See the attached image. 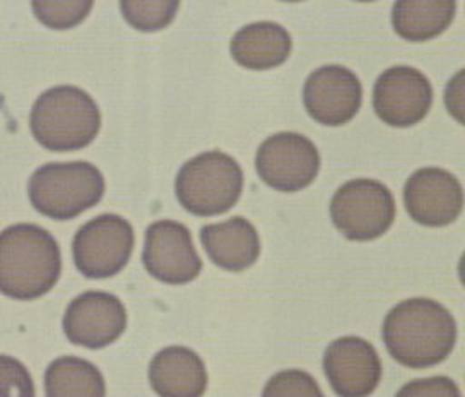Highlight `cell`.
I'll return each mask as SVG.
<instances>
[{
  "label": "cell",
  "mask_w": 465,
  "mask_h": 397,
  "mask_svg": "<svg viewBox=\"0 0 465 397\" xmlns=\"http://www.w3.org/2000/svg\"><path fill=\"white\" fill-rule=\"evenodd\" d=\"M381 336L397 363L416 370L435 367L455 348L457 323L435 300L409 298L387 313Z\"/></svg>",
  "instance_id": "obj_1"
},
{
  "label": "cell",
  "mask_w": 465,
  "mask_h": 397,
  "mask_svg": "<svg viewBox=\"0 0 465 397\" xmlns=\"http://www.w3.org/2000/svg\"><path fill=\"white\" fill-rule=\"evenodd\" d=\"M60 273L62 253L48 230L19 223L0 232V293L19 302L42 298Z\"/></svg>",
  "instance_id": "obj_2"
},
{
  "label": "cell",
  "mask_w": 465,
  "mask_h": 397,
  "mask_svg": "<svg viewBox=\"0 0 465 397\" xmlns=\"http://www.w3.org/2000/svg\"><path fill=\"white\" fill-rule=\"evenodd\" d=\"M29 129L36 143L48 151H79L96 139L102 114L84 89L55 86L36 98L29 114Z\"/></svg>",
  "instance_id": "obj_3"
},
{
  "label": "cell",
  "mask_w": 465,
  "mask_h": 397,
  "mask_svg": "<svg viewBox=\"0 0 465 397\" xmlns=\"http://www.w3.org/2000/svg\"><path fill=\"white\" fill-rule=\"evenodd\" d=\"M28 195L46 218L74 220L102 201L104 177L91 163H46L29 178Z\"/></svg>",
  "instance_id": "obj_4"
},
{
  "label": "cell",
  "mask_w": 465,
  "mask_h": 397,
  "mask_svg": "<svg viewBox=\"0 0 465 397\" xmlns=\"http://www.w3.org/2000/svg\"><path fill=\"white\" fill-rule=\"evenodd\" d=\"M243 192V172L223 151H205L185 163L174 180L178 203L195 216H218L232 209Z\"/></svg>",
  "instance_id": "obj_5"
},
{
  "label": "cell",
  "mask_w": 465,
  "mask_h": 397,
  "mask_svg": "<svg viewBox=\"0 0 465 397\" xmlns=\"http://www.w3.org/2000/svg\"><path fill=\"white\" fill-rule=\"evenodd\" d=\"M331 218L342 235L354 242L377 240L391 230L395 201L387 185L356 178L339 187L331 201Z\"/></svg>",
  "instance_id": "obj_6"
},
{
  "label": "cell",
  "mask_w": 465,
  "mask_h": 397,
  "mask_svg": "<svg viewBox=\"0 0 465 397\" xmlns=\"http://www.w3.org/2000/svg\"><path fill=\"white\" fill-rule=\"evenodd\" d=\"M134 243L129 221L118 214H100L83 224L74 236V264L89 280L112 278L129 264Z\"/></svg>",
  "instance_id": "obj_7"
},
{
  "label": "cell",
  "mask_w": 465,
  "mask_h": 397,
  "mask_svg": "<svg viewBox=\"0 0 465 397\" xmlns=\"http://www.w3.org/2000/svg\"><path fill=\"white\" fill-rule=\"evenodd\" d=\"M255 168L262 182L274 191H303L319 175V149L302 134H274L259 147Z\"/></svg>",
  "instance_id": "obj_8"
},
{
  "label": "cell",
  "mask_w": 465,
  "mask_h": 397,
  "mask_svg": "<svg viewBox=\"0 0 465 397\" xmlns=\"http://www.w3.org/2000/svg\"><path fill=\"white\" fill-rule=\"evenodd\" d=\"M143 263L154 280L166 284H187L203 271L189 228L178 221L161 220L145 230Z\"/></svg>",
  "instance_id": "obj_9"
},
{
  "label": "cell",
  "mask_w": 465,
  "mask_h": 397,
  "mask_svg": "<svg viewBox=\"0 0 465 397\" xmlns=\"http://www.w3.org/2000/svg\"><path fill=\"white\" fill-rule=\"evenodd\" d=\"M433 104L430 79L409 65H395L378 75L373 88V108L391 127H411L428 115Z\"/></svg>",
  "instance_id": "obj_10"
},
{
  "label": "cell",
  "mask_w": 465,
  "mask_h": 397,
  "mask_svg": "<svg viewBox=\"0 0 465 397\" xmlns=\"http://www.w3.org/2000/svg\"><path fill=\"white\" fill-rule=\"evenodd\" d=\"M64 332L75 346L102 350L127 329V310L115 294L86 292L75 296L64 315Z\"/></svg>",
  "instance_id": "obj_11"
},
{
  "label": "cell",
  "mask_w": 465,
  "mask_h": 397,
  "mask_svg": "<svg viewBox=\"0 0 465 397\" xmlns=\"http://www.w3.org/2000/svg\"><path fill=\"white\" fill-rule=\"evenodd\" d=\"M308 115L327 127H339L356 117L363 104L358 75L342 65H323L308 75L303 88Z\"/></svg>",
  "instance_id": "obj_12"
},
{
  "label": "cell",
  "mask_w": 465,
  "mask_h": 397,
  "mask_svg": "<svg viewBox=\"0 0 465 397\" xmlns=\"http://www.w3.org/2000/svg\"><path fill=\"white\" fill-rule=\"evenodd\" d=\"M404 204L411 220L431 228L447 226L462 213V184L443 168H421L407 178Z\"/></svg>",
  "instance_id": "obj_13"
},
{
  "label": "cell",
  "mask_w": 465,
  "mask_h": 397,
  "mask_svg": "<svg viewBox=\"0 0 465 397\" xmlns=\"http://www.w3.org/2000/svg\"><path fill=\"white\" fill-rule=\"evenodd\" d=\"M323 370L339 397H368L381 381V362L375 346L358 336L332 341L323 354Z\"/></svg>",
  "instance_id": "obj_14"
},
{
  "label": "cell",
  "mask_w": 465,
  "mask_h": 397,
  "mask_svg": "<svg viewBox=\"0 0 465 397\" xmlns=\"http://www.w3.org/2000/svg\"><path fill=\"white\" fill-rule=\"evenodd\" d=\"M147 377L160 397H203L209 382L203 358L187 346H168L154 354Z\"/></svg>",
  "instance_id": "obj_15"
},
{
  "label": "cell",
  "mask_w": 465,
  "mask_h": 397,
  "mask_svg": "<svg viewBox=\"0 0 465 397\" xmlns=\"http://www.w3.org/2000/svg\"><path fill=\"white\" fill-rule=\"evenodd\" d=\"M201 242L209 259L232 273L252 267L261 255V236L257 228L242 216L205 224L201 230Z\"/></svg>",
  "instance_id": "obj_16"
},
{
  "label": "cell",
  "mask_w": 465,
  "mask_h": 397,
  "mask_svg": "<svg viewBox=\"0 0 465 397\" xmlns=\"http://www.w3.org/2000/svg\"><path fill=\"white\" fill-rule=\"evenodd\" d=\"M292 40L286 28L277 23L261 21L243 26L232 36V59L252 71H269L290 57Z\"/></svg>",
  "instance_id": "obj_17"
},
{
  "label": "cell",
  "mask_w": 465,
  "mask_h": 397,
  "mask_svg": "<svg viewBox=\"0 0 465 397\" xmlns=\"http://www.w3.org/2000/svg\"><path fill=\"white\" fill-rule=\"evenodd\" d=\"M455 11L450 0H399L393 4V30L407 42H428L450 26Z\"/></svg>",
  "instance_id": "obj_18"
},
{
  "label": "cell",
  "mask_w": 465,
  "mask_h": 397,
  "mask_svg": "<svg viewBox=\"0 0 465 397\" xmlns=\"http://www.w3.org/2000/svg\"><path fill=\"white\" fill-rule=\"evenodd\" d=\"M46 397H106V383L96 365L79 356H60L45 372Z\"/></svg>",
  "instance_id": "obj_19"
},
{
  "label": "cell",
  "mask_w": 465,
  "mask_h": 397,
  "mask_svg": "<svg viewBox=\"0 0 465 397\" xmlns=\"http://www.w3.org/2000/svg\"><path fill=\"white\" fill-rule=\"evenodd\" d=\"M180 9L176 0H124L120 11L135 30L153 33L166 28Z\"/></svg>",
  "instance_id": "obj_20"
},
{
  "label": "cell",
  "mask_w": 465,
  "mask_h": 397,
  "mask_svg": "<svg viewBox=\"0 0 465 397\" xmlns=\"http://www.w3.org/2000/svg\"><path fill=\"white\" fill-rule=\"evenodd\" d=\"M93 2L86 0H36L31 9L36 19L52 30H71L83 23L93 9Z\"/></svg>",
  "instance_id": "obj_21"
},
{
  "label": "cell",
  "mask_w": 465,
  "mask_h": 397,
  "mask_svg": "<svg viewBox=\"0 0 465 397\" xmlns=\"http://www.w3.org/2000/svg\"><path fill=\"white\" fill-rule=\"evenodd\" d=\"M262 397H325L317 381L298 368L277 372L265 383Z\"/></svg>",
  "instance_id": "obj_22"
},
{
  "label": "cell",
  "mask_w": 465,
  "mask_h": 397,
  "mask_svg": "<svg viewBox=\"0 0 465 397\" xmlns=\"http://www.w3.org/2000/svg\"><path fill=\"white\" fill-rule=\"evenodd\" d=\"M0 397H36L28 368L9 354H0Z\"/></svg>",
  "instance_id": "obj_23"
},
{
  "label": "cell",
  "mask_w": 465,
  "mask_h": 397,
  "mask_svg": "<svg viewBox=\"0 0 465 397\" xmlns=\"http://www.w3.org/2000/svg\"><path fill=\"white\" fill-rule=\"evenodd\" d=\"M395 397H462V392L451 379L438 375L407 382Z\"/></svg>",
  "instance_id": "obj_24"
},
{
  "label": "cell",
  "mask_w": 465,
  "mask_h": 397,
  "mask_svg": "<svg viewBox=\"0 0 465 397\" xmlns=\"http://www.w3.org/2000/svg\"><path fill=\"white\" fill-rule=\"evenodd\" d=\"M445 102H447V108L451 115L457 118L460 124H464V71H460L449 81Z\"/></svg>",
  "instance_id": "obj_25"
}]
</instances>
